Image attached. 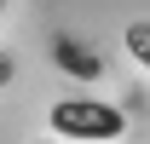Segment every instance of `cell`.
Wrapping results in <instances>:
<instances>
[{"label": "cell", "instance_id": "obj_1", "mask_svg": "<svg viewBox=\"0 0 150 144\" xmlns=\"http://www.w3.org/2000/svg\"><path fill=\"white\" fill-rule=\"evenodd\" d=\"M52 133L75 144H104L121 138V109L104 104V98H58L52 104Z\"/></svg>", "mask_w": 150, "mask_h": 144}, {"label": "cell", "instance_id": "obj_2", "mask_svg": "<svg viewBox=\"0 0 150 144\" xmlns=\"http://www.w3.org/2000/svg\"><path fill=\"white\" fill-rule=\"evenodd\" d=\"M127 52L150 69V23H133V29H127Z\"/></svg>", "mask_w": 150, "mask_h": 144}]
</instances>
